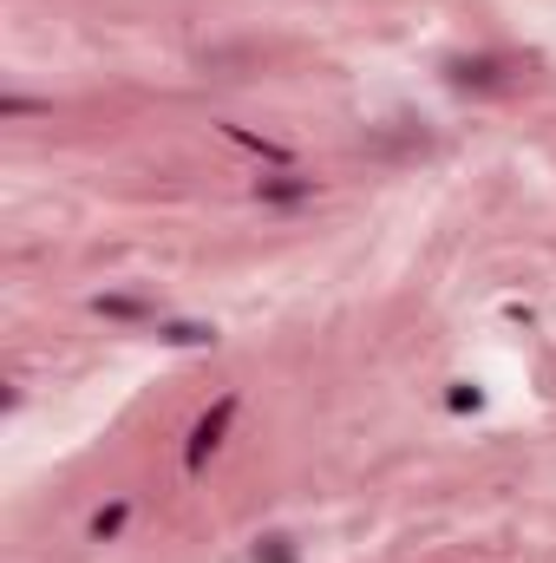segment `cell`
<instances>
[{
    "label": "cell",
    "mask_w": 556,
    "mask_h": 563,
    "mask_svg": "<svg viewBox=\"0 0 556 563\" xmlns=\"http://www.w3.org/2000/svg\"><path fill=\"white\" fill-rule=\"evenodd\" d=\"M236 413H243V400H236V394H216V407L190 426V439H184V472H190V478H197V472H203V465L223 452V439H230Z\"/></svg>",
    "instance_id": "cell-1"
},
{
    "label": "cell",
    "mask_w": 556,
    "mask_h": 563,
    "mask_svg": "<svg viewBox=\"0 0 556 563\" xmlns=\"http://www.w3.org/2000/svg\"><path fill=\"white\" fill-rule=\"evenodd\" d=\"M132 525V498H105L92 518H86V544H119Z\"/></svg>",
    "instance_id": "cell-2"
},
{
    "label": "cell",
    "mask_w": 556,
    "mask_h": 563,
    "mask_svg": "<svg viewBox=\"0 0 556 563\" xmlns=\"http://www.w3.org/2000/svg\"><path fill=\"white\" fill-rule=\"evenodd\" d=\"M92 314H105V321H164L157 301H144V295H92Z\"/></svg>",
    "instance_id": "cell-3"
},
{
    "label": "cell",
    "mask_w": 556,
    "mask_h": 563,
    "mask_svg": "<svg viewBox=\"0 0 556 563\" xmlns=\"http://www.w3.org/2000/svg\"><path fill=\"white\" fill-rule=\"evenodd\" d=\"M256 197H263V203H308V197H314V177H301V170H276V177L256 184Z\"/></svg>",
    "instance_id": "cell-4"
},
{
    "label": "cell",
    "mask_w": 556,
    "mask_h": 563,
    "mask_svg": "<svg viewBox=\"0 0 556 563\" xmlns=\"http://www.w3.org/2000/svg\"><path fill=\"white\" fill-rule=\"evenodd\" d=\"M157 341H170V347H216V328L210 321H157Z\"/></svg>",
    "instance_id": "cell-5"
},
{
    "label": "cell",
    "mask_w": 556,
    "mask_h": 563,
    "mask_svg": "<svg viewBox=\"0 0 556 563\" xmlns=\"http://www.w3.org/2000/svg\"><path fill=\"white\" fill-rule=\"evenodd\" d=\"M33 112H53L46 99H26V92H7L0 99V119H33Z\"/></svg>",
    "instance_id": "cell-6"
},
{
    "label": "cell",
    "mask_w": 556,
    "mask_h": 563,
    "mask_svg": "<svg viewBox=\"0 0 556 563\" xmlns=\"http://www.w3.org/2000/svg\"><path fill=\"white\" fill-rule=\"evenodd\" d=\"M256 563H294V544L288 538H256Z\"/></svg>",
    "instance_id": "cell-7"
}]
</instances>
